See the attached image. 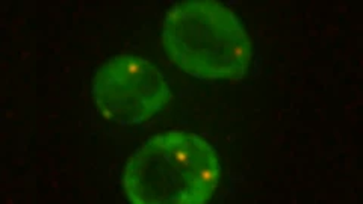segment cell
<instances>
[{
  "label": "cell",
  "mask_w": 363,
  "mask_h": 204,
  "mask_svg": "<svg viewBox=\"0 0 363 204\" xmlns=\"http://www.w3.org/2000/svg\"><path fill=\"white\" fill-rule=\"evenodd\" d=\"M172 98L167 77L149 60L117 55L99 67L93 101L106 120L140 126L152 120Z\"/></svg>",
  "instance_id": "3"
},
{
  "label": "cell",
  "mask_w": 363,
  "mask_h": 204,
  "mask_svg": "<svg viewBox=\"0 0 363 204\" xmlns=\"http://www.w3.org/2000/svg\"><path fill=\"white\" fill-rule=\"evenodd\" d=\"M162 44L168 60L199 81H240L253 44L230 8L215 0H185L167 13Z\"/></svg>",
  "instance_id": "2"
},
{
  "label": "cell",
  "mask_w": 363,
  "mask_h": 204,
  "mask_svg": "<svg viewBox=\"0 0 363 204\" xmlns=\"http://www.w3.org/2000/svg\"><path fill=\"white\" fill-rule=\"evenodd\" d=\"M220 157L201 136L155 135L124 166V192L133 204H204L221 180Z\"/></svg>",
  "instance_id": "1"
}]
</instances>
